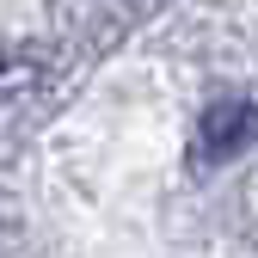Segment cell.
Instances as JSON below:
<instances>
[{
  "label": "cell",
  "instance_id": "obj_1",
  "mask_svg": "<svg viewBox=\"0 0 258 258\" xmlns=\"http://www.w3.org/2000/svg\"><path fill=\"white\" fill-rule=\"evenodd\" d=\"M246 105H228L221 117H209V129H203V148H215V154H234L240 142H246Z\"/></svg>",
  "mask_w": 258,
  "mask_h": 258
}]
</instances>
